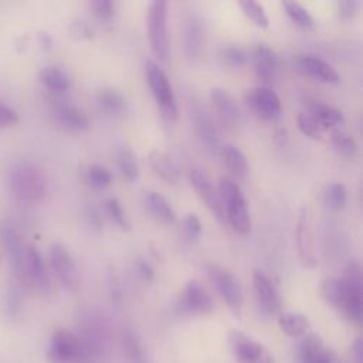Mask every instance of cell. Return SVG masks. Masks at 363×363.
<instances>
[{"label": "cell", "mask_w": 363, "mask_h": 363, "mask_svg": "<svg viewBox=\"0 0 363 363\" xmlns=\"http://www.w3.org/2000/svg\"><path fill=\"white\" fill-rule=\"evenodd\" d=\"M322 196H323V203L326 204V207H329L330 210H335V211L342 210L347 201L346 187L337 182L326 184Z\"/></svg>", "instance_id": "cell-36"}, {"label": "cell", "mask_w": 363, "mask_h": 363, "mask_svg": "<svg viewBox=\"0 0 363 363\" xmlns=\"http://www.w3.org/2000/svg\"><path fill=\"white\" fill-rule=\"evenodd\" d=\"M115 3L111 0H95L91 3V9L96 18L102 21H108L115 14Z\"/></svg>", "instance_id": "cell-43"}, {"label": "cell", "mask_w": 363, "mask_h": 363, "mask_svg": "<svg viewBox=\"0 0 363 363\" xmlns=\"http://www.w3.org/2000/svg\"><path fill=\"white\" fill-rule=\"evenodd\" d=\"M245 101L248 106L262 119L274 121L281 115V99L268 85H258L250 89L245 95Z\"/></svg>", "instance_id": "cell-19"}, {"label": "cell", "mask_w": 363, "mask_h": 363, "mask_svg": "<svg viewBox=\"0 0 363 363\" xmlns=\"http://www.w3.org/2000/svg\"><path fill=\"white\" fill-rule=\"evenodd\" d=\"M320 294L329 305L340 311L346 295V284L342 278H328L320 285Z\"/></svg>", "instance_id": "cell-34"}, {"label": "cell", "mask_w": 363, "mask_h": 363, "mask_svg": "<svg viewBox=\"0 0 363 363\" xmlns=\"http://www.w3.org/2000/svg\"><path fill=\"white\" fill-rule=\"evenodd\" d=\"M147 160L153 172L166 183L174 184L179 182V169L166 152L160 149H153L149 152Z\"/></svg>", "instance_id": "cell-28"}, {"label": "cell", "mask_w": 363, "mask_h": 363, "mask_svg": "<svg viewBox=\"0 0 363 363\" xmlns=\"http://www.w3.org/2000/svg\"><path fill=\"white\" fill-rule=\"evenodd\" d=\"M352 356L354 363H362L363 362V345L360 336H357L352 345Z\"/></svg>", "instance_id": "cell-50"}, {"label": "cell", "mask_w": 363, "mask_h": 363, "mask_svg": "<svg viewBox=\"0 0 363 363\" xmlns=\"http://www.w3.org/2000/svg\"><path fill=\"white\" fill-rule=\"evenodd\" d=\"M252 286L259 309L267 316H274L281 312V296L271 277L262 269H254Z\"/></svg>", "instance_id": "cell-15"}, {"label": "cell", "mask_w": 363, "mask_h": 363, "mask_svg": "<svg viewBox=\"0 0 363 363\" xmlns=\"http://www.w3.org/2000/svg\"><path fill=\"white\" fill-rule=\"evenodd\" d=\"M342 279L346 282V295L339 312L350 322L360 325L363 316V281L359 261L353 259L346 265Z\"/></svg>", "instance_id": "cell-7"}, {"label": "cell", "mask_w": 363, "mask_h": 363, "mask_svg": "<svg viewBox=\"0 0 363 363\" xmlns=\"http://www.w3.org/2000/svg\"><path fill=\"white\" fill-rule=\"evenodd\" d=\"M298 356L301 363H343L337 353L315 333L303 335L298 346Z\"/></svg>", "instance_id": "cell-20"}, {"label": "cell", "mask_w": 363, "mask_h": 363, "mask_svg": "<svg viewBox=\"0 0 363 363\" xmlns=\"http://www.w3.org/2000/svg\"><path fill=\"white\" fill-rule=\"evenodd\" d=\"M0 242L10 258V264L16 274V278L20 282H23L24 258L27 247L23 244V240L16 227L7 220L0 221Z\"/></svg>", "instance_id": "cell-16"}, {"label": "cell", "mask_w": 363, "mask_h": 363, "mask_svg": "<svg viewBox=\"0 0 363 363\" xmlns=\"http://www.w3.org/2000/svg\"><path fill=\"white\" fill-rule=\"evenodd\" d=\"M145 78L162 116L170 122L176 121L179 118L177 101L164 69L156 61L149 60L145 64Z\"/></svg>", "instance_id": "cell-4"}, {"label": "cell", "mask_w": 363, "mask_h": 363, "mask_svg": "<svg viewBox=\"0 0 363 363\" xmlns=\"http://www.w3.org/2000/svg\"><path fill=\"white\" fill-rule=\"evenodd\" d=\"M72 31L78 34L79 37H91V30L86 23L84 21H77L72 24Z\"/></svg>", "instance_id": "cell-51"}, {"label": "cell", "mask_w": 363, "mask_h": 363, "mask_svg": "<svg viewBox=\"0 0 363 363\" xmlns=\"http://www.w3.org/2000/svg\"><path fill=\"white\" fill-rule=\"evenodd\" d=\"M86 182L94 189H105L112 183V173L101 164H91L86 170Z\"/></svg>", "instance_id": "cell-40"}, {"label": "cell", "mask_w": 363, "mask_h": 363, "mask_svg": "<svg viewBox=\"0 0 363 363\" xmlns=\"http://www.w3.org/2000/svg\"><path fill=\"white\" fill-rule=\"evenodd\" d=\"M105 213L106 216L109 217V220L116 225L119 227L121 230H129L130 224H129V220H128V216L122 207V204L119 203L118 199L115 197H109L105 200Z\"/></svg>", "instance_id": "cell-39"}, {"label": "cell", "mask_w": 363, "mask_h": 363, "mask_svg": "<svg viewBox=\"0 0 363 363\" xmlns=\"http://www.w3.org/2000/svg\"><path fill=\"white\" fill-rule=\"evenodd\" d=\"M45 359L48 363H92L78 335L65 328H60L52 333Z\"/></svg>", "instance_id": "cell-5"}, {"label": "cell", "mask_w": 363, "mask_h": 363, "mask_svg": "<svg viewBox=\"0 0 363 363\" xmlns=\"http://www.w3.org/2000/svg\"><path fill=\"white\" fill-rule=\"evenodd\" d=\"M206 269L208 279L217 289L224 303L230 308V311L234 315L240 316L242 309V291L238 279L234 277L231 271L217 264H207Z\"/></svg>", "instance_id": "cell-8"}, {"label": "cell", "mask_w": 363, "mask_h": 363, "mask_svg": "<svg viewBox=\"0 0 363 363\" xmlns=\"http://www.w3.org/2000/svg\"><path fill=\"white\" fill-rule=\"evenodd\" d=\"M218 153L221 155L225 167L228 169V172L231 173V176L234 179H237V180L247 179V176L250 173L248 160H247L245 153L237 145L224 143V145H221Z\"/></svg>", "instance_id": "cell-25"}, {"label": "cell", "mask_w": 363, "mask_h": 363, "mask_svg": "<svg viewBox=\"0 0 363 363\" xmlns=\"http://www.w3.org/2000/svg\"><path fill=\"white\" fill-rule=\"evenodd\" d=\"M220 60L230 67H242L248 61V54L245 50L237 45H225L218 52Z\"/></svg>", "instance_id": "cell-41"}, {"label": "cell", "mask_w": 363, "mask_h": 363, "mask_svg": "<svg viewBox=\"0 0 363 363\" xmlns=\"http://www.w3.org/2000/svg\"><path fill=\"white\" fill-rule=\"evenodd\" d=\"M38 77H40V81L43 82V85L55 96L64 95L71 86V78H69L68 72L58 65L44 67L40 71Z\"/></svg>", "instance_id": "cell-27"}, {"label": "cell", "mask_w": 363, "mask_h": 363, "mask_svg": "<svg viewBox=\"0 0 363 363\" xmlns=\"http://www.w3.org/2000/svg\"><path fill=\"white\" fill-rule=\"evenodd\" d=\"M167 10L169 4L163 0H155L147 7L146 27L150 48L155 57L166 62L169 60V31H167Z\"/></svg>", "instance_id": "cell-6"}, {"label": "cell", "mask_w": 363, "mask_h": 363, "mask_svg": "<svg viewBox=\"0 0 363 363\" xmlns=\"http://www.w3.org/2000/svg\"><path fill=\"white\" fill-rule=\"evenodd\" d=\"M122 349L128 363H152L146 356L138 333L132 328H125L122 330Z\"/></svg>", "instance_id": "cell-31"}, {"label": "cell", "mask_w": 363, "mask_h": 363, "mask_svg": "<svg viewBox=\"0 0 363 363\" xmlns=\"http://www.w3.org/2000/svg\"><path fill=\"white\" fill-rule=\"evenodd\" d=\"M218 193L223 204V213L225 223H228L237 233L245 235L251 231V217L247 206L245 196L238 183L231 177H221L218 184Z\"/></svg>", "instance_id": "cell-2"}, {"label": "cell", "mask_w": 363, "mask_h": 363, "mask_svg": "<svg viewBox=\"0 0 363 363\" xmlns=\"http://www.w3.org/2000/svg\"><path fill=\"white\" fill-rule=\"evenodd\" d=\"M191 121L196 129V133L201 142V145L213 155H218L221 142L218 129L213 121V118L200 106L196 105L191 109Z\"/></svg>", "instance_id": "cell-22"}, {"label": "cell", "mask_w": 363, "mask_h": 363, "mask_svg": "<svg viewBox=\"0 0 363 363\" xmlns=\"http://www.w3.org/2000/svg\"><path fill=\"white\" fill-rule=\"evenodd\" d=\"M240 7L242 9L245 17L258 28H267L269 26V18L268 14L264 9L262 4L252 1V0H245L240 1Z\"/></svg>", "instance_id": "cell-37"}, {"label": "cell", "mask_w": 363, "mask_h": 363, "mask_svg": "<svg viewBox=\"0 0 363 363\" xmlns=\"http://www.w3.org/2000/svg\"><path fill=\"white\" fill-rule=\"evenodd\" d=\"M115 160H116L118 170L123 179L133 182L139 177V164L135 153L129 147L126 146L118 147V150L115 152Z\"/></svg>", "instance_id": "cell-33"}, {"label": "cell", "mask_w": 363, "mask_h": 363, "mask_svg": "<svg viewBox=\"0 0 363 363\" xmlns=\"http://www.w3.org/2000/svg\"><path fill=\"white\" fill-rule=\"evenodd\" d=\"M330 143L333 150L345 157V159H353L357 153V143L353 139V136L345 130H335L330 135Z\"/></svg>", "instance_id": "cell-35"}, {"label": "cell", "mask_w": 363, "mask_h": 363, "mask_svg": "<svg viewBox=\"0 0 363 363\" xmlns=\"http://www.w3.org/2000/svg\"><path fill=\"white\" fill-rule=\"evenodd\" d=\"M108 292H109L111 301L113 303L119 305L122 301V291H121V284H119L118 275L115 274L113 269H111L108 274Z\"/></svg>", "instance_id": "cell-47"}, {"label": "cell", "mask_w": 363, "mask_h": 363, "mask_svg": "<svg viewBox=\"0 0 363 363\" xmlns=\"http://www.w3.org/2000/svg\"><path fill=\"white\" fill-rule=\"evenodd\" d=\"M182 225H183L184 234H186L190 240H197V238L201 235L203 225H201L200 218H199L196 214H187V216L183 218Z\"/></svg>", "instance_id": "cell-44"}, {"label": "cell", "mask_w": 363, "mask_h": 363, "mask_svg": "<svg viewBox=\"0 0 363 363\" xmlns=\"http://www.w3.org/2000/svg\"><path fill=\"white\" fill-rule=\"evenodd\" d=\"M279 329L289 337H298L309 333V319L303 313L284 312L278 316Z\"/></svg>", "instance_id": "cell-32"}, {"label": "cell", "mask_w": 363, "mask_h": 363, "mask_svg": "<svg viewBox=\"0 0 363 363\" xmlns=\"http://www.w3.org/2000/svg\"><path fill=\"white\" fill-rule=\"evenodd\" d=\"M20 308V291L17 286L10 285L6 291V311L10 315H14L18 312Z\"/></svg>", "instance_id": "cell-48"}, {"label": "cell", "mask_w": 363, "mask_h": 363, "mask_svg": "<svg viewBox=\"0 0 363 363\" xmlns=\"http://www.w3.org/2000/svg\"><path fill=\"white\" fill-rule=\"evenodd\" d=\"M227 343L238 363H277L262 343L241 330H231L227 335Z\"/></svg>", "instance_id": "cell-9"}, {"label": "cell", "mask_w": 363, "mask_h": 363, "mask_svg": "<svg viewBox=\"0 0 363 363\" xmlns=\"http://www.w3.org/2000/svg\"><path fill=\"white\" fill-rule=\"evenodd\" d=\"M135 272L143 282H152L155 279V268L146 258H138L135 261Z\"/></svg>", "instance_id": "cell-46"}, {"label": "cell", "mask_w": 363, "mask_h": 363, "mask_svg": "<svg viewBox=\"0 0 363 363\" xmlns=\"http://www.w3.org/2000/svg\"><path fill=\"white\" fill-rule=\"evenodd\" d=\"M360 3L357 0H340L336 3V11L337 16L343 20H349L354 17L359 11Z\"/></svg>", "instance_id": "cell-45"}, {"label": "cell", "mask_w": 363, "mask_h": 363, "mask_svg": "<svg viewBox=\"0 0 363 363\" xmlns=\"http://www.w3.org/2000/svg\"><path fill=\"white\" fill-rule=\"evenodd\" d=\"M94 101L96 108L108 116H119L126 111V98L113 88H101L95 92Z\"/></svg>", "instance_id": "cell-26"}, {"label": "cell", "mask_w": 363, "mask_h": 363, "mask_svg": "<svg viewBox=\"0 0 363 363\" xmlns=\"http://www.w3.org/2000/svg\"><path fill=\"white\" fill-rule=\"evenodd\" d=\"M10 189L21 201H38L44 197L48 179L41 166L33 162H18L10 172Z\"/></svg>", "instance_id": "cell-1"}, {"label": "cell", "mask_w": 363, "mask_h": 363, "mask_svg": "<svg viewBox=\"0 0 363 363\" xmlns=\"http://www.w3.org/2000/svg\"><path fill=\"white\" fill-rule=\"evenodd\" d=\"M88 217H89V221H91L92 225H95V227L101 225V217H99V213L95 208H91L88 211Z\"/></svg>", "instance_id": "cell-52"}, {"label": "cell", "mask_w": 363, "mask_h": 363, "mask_svg": "<svg viewBox=\"0 0 363 363\" xmlns=\"http://www.w3.org/2000/svg\"><path fill=\"white\" fill-rule=\"evenodd\" d=\"M210 101L221 122L230 128H235L241 121L240 108L234 96L224 88L216 86L210 91Z\"/></svg>", "instance_id": "cell-23"}, {"label": "cell", "mask_w": 363, "mask_h": 363, "mask_svg": "<svg viewBox=\"0 0 363 363\" xmlns=\"http://www.w3.org/2000/svg\"><path fill=\"white\" fill-rule=\"evenodd\" d=\"M18 121L17 113L4 102L0 101V126H10Z\"/></svg>", "instance_id": "cell-49"}, {"label": "cell", "mask_w": 363, "mask_h": 363, "mask_svg": "<svg viewBox=\"0 0 363 363\" xmlns=\"http://www.w3.org/2000/svg\"><path fill=\"white\" fill-rule=\"evenodd\" d=\"M78 337L85 346L92 363L108 356L111 347V332L106 320L94 311H86L79 318Z\"/></svg>", "instance_id": "cell-3"}, {"label": "cell", "mask_w": 363, "mask_h": 363, "mask_svg": "<svg viewBox=\"0 0 363 363\" xmlns=\"http://www.w3.org/2000/svg\"><path fill=\"white\" fill-rule=\"evenodd\" d=\"M182 45L189 62H197L206 47V30L203 18L196 11H187L182 20Z\"/></svg>", "instance_id": "cell-12"}, {"label": "cell", "mask_w": 363, "mask_h": 363, "mask_svg": "<svg viewBox=\"0 0 363 363\" xmlns=\"http://www.w3.org/2000/svg\"><path fill=\"white\" fill-rule=\"evenodd\" d=\"M189 180L196 193L199 194V197L206 203L208 210L213 213V216L220 223H225L218 187L214 184L211 177L203 169L194 167L189 173Z\"/></svg>", "instance_id": "cell-14"}, {"label": "cell", "mask_w": 363, "mask_h": 363, "mask_svg": "<svg viewBox=\"0 0 363 363\" xmlns=\"http://www.w3.org/2000/svg\"><path fill=\"white\" fill-rule=\"evenodd\" d=\"M286 16L299 27H311L313 24V17L308 9H305L298 1H284L282 3Z\"/></svg>", "instance_id": "cell-38"}, {"label": "cell", "mask_w": 363, "mask_h": 363, "mask_svg": "<svg viewBox=\"0 0 363 363\" xmlns=\"http://www.w3.org/2000/svg\"><path fill=\"white\" fill-rule=\"evenodd\" d=\"M308 113L315 119V122L322 129V132L337 126L343 121V115L339 109H336L322 101H313L309 105Z\"/></svg>", "instance_id": "cell-30"}, {"label": "cell", "mask_w": 363, "mask_h": 363, "mask_svg": "<svg viewBox=\"0 0 363 363\" xmlns=\"http://www.w3.org/2000/svg\"><path fill=\"white\" fill-rule=\"evenodd\" d=\"M295 244L298 251L299 262L305 268H313L318 264L315 235H313V223L311 213L306 207H302L298 214L296 227H295Z\"/></svg>", "instance_id": "cell-13"}, {"label": "cell", "mask_w": 363, "mask_h": 363, "mask_svg": "<svg viewBox=\"0 0 363 363\" xmlns=\"http://www.w3.org/2000/svg\"><path fill=\"white\" fill-rule=\"evenodd\" d=\"M48 259L58 282L67 291H77L79 286V274L68 248L62 242L54 241L48 248Z\"/></svg>", "instance_id": "cell-11"}, {"label": "cell", "mask_w": 363, "mask_h": 363, "mask_svg": "<svg viewBox=\"0 0 363 363\" xmlns=\"http://www.w3.org/2000/svg\"><path fill=\"white\" fill-rule=\"evenodd\" d=\"M51 102L52 118L62 129L69 132H81L89 126L86 113L71 101L57 96Z\"/></svg>", "instance_id": "cell-18"}, {"label": "cell", "mask_w": 363, "mask_h": 363, "mask_svg": "<svg viewBox=\"0 0 363 363\" xmlns=\"http://www.w3.org/2000/svg\"><path fill=\"white\" fill-rule=\"evenodd\" d=\"M296 125L298 129L311 139H320L322 129L318 126L315 119L308 112H299L296 116Z\"/></svg>", "instance_id": "cell-42"}, {"label": "cell", "mask_w": 363, "mask_h": 363, "mask_svg": "<svg viewBox=\"0 0 363 363\" xmlns=\"http://www.w3.org/2000/svg\"><path fill=\"white\" fill-rule=\"evenodd\" d=\"M145 206L149 213L160 223L172 224L176 220V211L172 204L167 201L164 196L157 191H146L145 194Z\"/></svg>", "instance_id": "cell-29"}, {"label": "cell", "mask_w": 363, "mask_h": 363, "mask_svg": "<svg viewBox=\"0 0 363 363\" xmlns=\"http://www.w3.org/2000/svg\"><path fill=\"white\" fill-rule=\"evenodd\" d=\"M23 284L35 288L44 295H48L51 292V281L45 262L43 259V255L34 245H28L26 248Z\"/></svg>", "instance_id": "cell-17"}, {"label": "cell", "mask_w": 363, "mask_h": 363, "mask_svg": "<svg viewBox=\"0 0 363 363\" xmlns=\"http://www.w3.org/2000/svg\"><path fill=\"white\" fill-rule=\"evenodd\" d=\"M214 301L207 289L196 279L189 281L176 303V311L180 316H203L211 313Z\"/></svg>", "instance_id": "cell-10"}, {"label": "cell", "mask_w": 363, "mask_h": 363, "mask_svg": "<svg viewBox=\"0 0 363 363\" xmlns=\"http://www.w3.org/2000/svg\"><path fill=\"white\" fill-rule=\"evenodd\" d=\"M252 61L258 79L267 86V84L275 78L278 69V57L275 51L267 44H257L252 50Z\"/></svg>", "instance_id": "cell-24"}, {"label": "cell", "mask_w": 363, "mask_h": 363, "mask_svg": "<svg viewBox=\"0 0 363 363\" xmlns=\"http://www.w3.org/2000/svg\"><path fill=\"white\" fill-rule=\"evenodd\" d=\"M294 62L301 72L319 82L337 84L340 81V75L336 68L315 54H298L295 55Z\"/></svg>", "instance_id": "cell-21"}]
</instances>
